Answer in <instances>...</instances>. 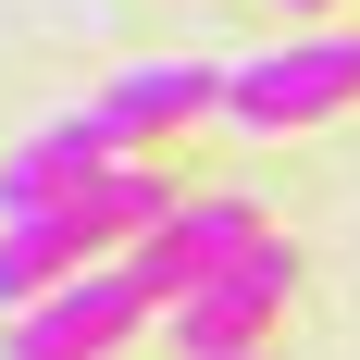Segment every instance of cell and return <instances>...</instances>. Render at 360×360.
<instances>
[{
	"instance_id": "obj_1",
	"label": "cell",
	"mask_w": 360,
	"mask_h": 360,
	"mask_svg": "<svg viewBox=\"0 0 360 360\" xmlns=\"http://www.w3.org/2000/svg\"><path fill=\"white\" fill-rule=\"evenodd\" d=\"M162 212H174V186L149 174V162H112L87 199H50V212L0 224V323H13V311H37L50 286H75L87 261H124Z\"/></svg>"
},
{
	"instance_id": "obj_2",
	"label": "cell",
	"mask_w": 360,
	"mask_h": 360,
	"mask_svg": "<svg viewBox=\"0 0 360 360\" xmlns=\"http://www.w3.org/2000/svg\"><path fill=\"white\" fill-rule=\"evenodd\" d=\"M224 112H236V124H261V137L360 112V37H286V50L224 63Z\"/></svg>"
},
{
	"instance_id": "obj_3",
	"label": "cell",
	"mask_w": 360,
	"mask_h": 360,
	"mask_svg": "<svg viewBox=\"0 0 360 360\" xmlns=\"http://www.w3.org/2000/svg\"><path fill=\"white\" fill-rule=\"evenodd\" d=\"M286 298H298V249H286V236H261L249 261H224L199 298L162 311V323H174V360H261V335L286 323Z\"/></svg>"
},
{
	"instance_id": "obj_4",
	"label": "cell",
	"mask_w": 360,
	"mask_h": 360,
	"mask_svg": "<svg viewBox=\"0 0 360 360\" xmlns=\"http://www.w3.org/2000/svg\"><path fill=\"white\" fill-rule=\"evenodd\" d=\"M149 311H162V298H149L124 261H87L75 286H50L37 311H13V323H0V360H112Z\"/></svg>"
},
{
	"instance_id": "obj_5",
	"label": "cell",
	"mask_w": 360,
	"mask_h": 360,
	"mask_svg": "<svg viewBox=\"0 0 360 360\" xmlns=\"http://www.w3.org/2000/svg\"><path fill=\"white\" fill-rule=\"evenodd\" d=\"M249 249H261V212H249V199H174V212H162L137 249H124V274H137V286L174 311V298H199L224 261H249Z\"/></svg>"
},
{
	"instance_id": "obj_6",
	"label": "cell",
	"mask_w": 360,
	"mask_h": 360,
	"mask_svg": "<svg viewBox=\"0 0 360 360\" xmlns=\"http://www.w3.org/2000/svg\"><path fill=\"white\" fill-rule=\"evenodd\" d=\"M124 162V137H112L100 112H63V124H37L13 162H0V224H25V212H50V199H87V186Z\"/></svg>"
},
{
	"instance_id": "obj_7",
	"label": "cell",
	"mask_w": 360,
	"mask_h": 360,
	"mask_svg": "<svg viewBox=\"0 0 360 360\" xmlns=\"http://www.w3.org/2000/svg\"><path fill=\"white\" fill-rule=\"evenodd\" d=\"M199 112H224V75H212V63H137V75L100 100V124H112L124 149H149V137H174V124H199Z\"/></svg>"
},
{
	"instance_id": "obj_8",
	"label": "cell",
	"mask_w": 360,
	"mask_h": 360,
	"mask_svg": "<svg viewBox=\"0 0 360 360\" xmlns=\"http://www.w3.org/2000/svg\"><path fill=\"white\" fill-rule=\"evenodd\" d=\"M286 13H323V0H286Z\"/></svg>"
}]
</instances>
